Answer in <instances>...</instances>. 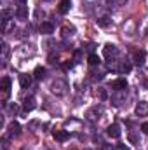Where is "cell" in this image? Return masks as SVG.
Segmentation results:
<instances>
[{
    "mask_svg": "<svg viewBox=\"0 0 148 150\" xmlns=\"http://www.w3.org/2000/svg\"><path fill=\"white\" fill-rule=\"evenodd\" d=\"M51 89H52V93H54V94H58V96H63V94L66 93V89H68V84H66L65 80L58 79V80H54V82H52Z\"/></svg>",
    "mask_w": 148,
    "mask_h": 150,
    "instance_id": "1",
    "label": "cell"
},
{
    "mask_svg": "<svg viewBox=\"0 0 148 150\" xmlns=\"http://www.w3.org/2000/svg\"><path fill=\"white\" fill-rule=\"evenodd\" d=\"M145 59H147V52H145V51L138 49V51H134V52H132V61H134V65L141 67V65L145 63Z\"/></svg>",
    "mask_w": 148,
    "mask_h": 150,
    "instance_id": "2",
    "label": "cell"
},
{
    "mask_svg": "<svg viewBox=\"0 0 148 150\" xmlns=\"http://www.w3.org/2000/svg\"><path fill=\"white\" fill-rule=\"evenodd\" d=\"M23 108H25V112H32V110H35V108H37V100H35L33 96H28V98H25Z\"/></svg>",
    "mask_w": 148,
    "mask_h": 150,
    "instance_id": "3",
    "label": "cell"
},
{
    "mask_svg": "<svg viewBox=\"0 0 148 150\" xmlns=\"http://www.w3.org/2000/svg\"><path fill=\"white\" fill-rule=\"evenodd\" d=\"M111 89H115V91H124V89H127V80H125V79H117V80H113V82H111Z\"/></svg>",
    "mask_w": 148,
    "mask_h": 150,
    "instance_id": "4",
    "label": "cell"
},
{
    "mask_svg": "<svg viewBox=\"0 0 148 150\" xmlns=\"http://www.w3.org/2000/svg\"><path fill=\"white\" fill-rule=\"evenodd\" d=\"M52 136H54V140H56V142H61V143H63V142H66V140H68V136H70V134H68V131H65V129H58V131H54V133H52Z\"/></svg>",
    "mask_w": 148,
    "mask_h": 150,
    "instance_id": "5",
    "label": "cell"
},
{
    "mask_svg": "<svg viewBox=\"0 0 148 150\" xmlns=\"http://www.w3.org/2000/svg\"><path fill=\"white\" fill-rule=\"evenodd\" d=\"M118 54V49L113 45V44H106L105 45V56L108 58V59H111V58H115Z\"/></svg>",
    "mask_w": 148,
    "mask_h": 150,
    "instance_id": "6",
    "label": "cell"
},
{
    "mask_svg": "<svg viewBox=\"0 0 148 150\" xmlns=\"http://www.w3.org/2000/svg\"><path fill=\"white\" fill-rule=\"evenodd\" d=\"M52 32H54V25H52V23H49V21L40 23V33H44V35H51Z\"/></svg>",
    "mask_w": 148,
    "mask_h": 150,
    "instance_id": "7",
    "label": "cell"
},
{
    "mask_svg": "<svg viewBox=\"0 0 148 150\" xmlns=\"http://www.w3.org/2000/svg\"><path fill=\"white\" fill-rule=\"evenodd\" d=\"M7 129H9V134H11V136H19V133H21V126H19V122H16V120H12Z\"/></svg>",
    "mask_w": 148,
    "mask_h": 150,
    "instance_id": "8",
    "label": "cell"
},
{
    "mask_svg": "<svg viewBox=\"0 0 148 150\" xmlns=\"http://www.w3.org/2000/svg\"><path fill=\"white\" fill-rule=\"evenodd\" d=\"M134 112H136V115H140V117L147 115V113H148V103H147V101H140V103L136 105Z\"/></svg>",
    "mask_w": 148,
    "mask_h": 150,
    "instance_id": "9",
    "label": "cell"
},
{
    "mask_svg": "<svg viewBox=\"0 0 148 150\" xmlns=\"http://www.w3.org/2000/svg\"><path fill=\"white\" fill-rule=\"evenodd\" d=\"M106 134H108L110 138H118V136H120V126H118V124H111V126H108Z\"/></svg>",
    "mask_w": 148,
    "mask_h": 150,
    "instance_id": "10",
    "label": "cell"
},
{
    "mask_svg": "<svg viewBox=\"0 0 148 150\" xmlns=\"http://www.w3.org/2000/svg\"><path fill=\"white\" fill-rule=\"evenodd\" d=\"M32 80H33V77H32V75H28V74L19 75V84H21V87H23V89L30 87V86H32Z\"/></svg>",
    "mask_w": 148,
    "mask_h": 150,
    "instance_id": "11",
    "label": "cell"
},
{
    "mask_svg": "<svg viewBox=\"0 0 148 150\" xmlns=\"http://www.w3.org/2000/svg\"><path fill=\"white\" fill-rule=\"evenodd\" d=\"M16 16H18V19L26 21V19H28V7H26V5H19L18 11H16Z\"/></svg>",
    "mask_w": 148,
    "mask_h": 150,
    "instance_id": "12",
    "label": "cell"
},
{
    "mask_svg": "<svg viewBox=\"0 0 148 150\" xmlns=\"http://www.w3.org/2000/svg\"><path fill=\"white\" fill-rule=\"evenodd\" d=\"M70 7H72V0H61L58 5V11H59V14H66L70 11Z\"/></svg>",
    "mask_w": 148,
    "mask_h": 150,
    "instance_id": "13",
    "label": "cell"
},
{
    "mask_svg": "<svg viewBox=\"0 0 148 150\" xmlns=\"http://www.w3.org/2000/svg\"><path fill=\"white\" fill-rule=\"evenodd\" d=\"M87 61H89V65H91V67H98V65L101 63V58H99L98 54H89Z\"/></svg>",
    "mask_w": 148,
    "mask_h": 150,
    "instance_id": "14",
    "label": "cell"
},
{
    "mask_svg": "<svg viewBox=\"0 0 148 150\" xmlns=\"http://www.w3.org/2000/svg\"><path fill=\"white\" fill-rule=\"evenodd\" d=\"M0 87H2L4 93H9V89H11V79H9V77H4V79L0 80Z\"/></svg>",
    "mask_w": 148,
    "mask_h": 150,
    "instance_id": "15",
    "label": "cell"
},
{
    "mask_svg": "<svg viewBox=\"0 0 148 150\" xmlns=\"http://www.w3.org/2000/svg\"><path fill=\"white\" fill-rule=\"evenodd\" d=\"M33 77H35L37 80H42V79L45 77V68H42V67H37V68H35V72H33Z\"/></svg>",
    "mask_w": 148,
    "mask_h": 150,
    "instance_id": "16",
    "label": "cell"
},
{
    "mask_svg": "<svg viewBox=\"0 0 148 150\" xmlns=\"http://www.w3.org/2000/svg\"><path fill=\"white\" fill-rule=\"evenodd\" d=\"M98 25H99L101 28H106V26L110 25V18H108V16H103V18H99V19H98Z\"/></svg>",
    "mask_w": 148,
    "mask_h": 150,
    "instance_id": "17",
    "label": "cell"
},
{
    "mask_svg": "<svg viewBox=\"0 0 148 150\" xmlns=\"http://www.w3.org/2000/svg\"><path fill=\"white\" fill-rule=\"evenodd\" d=\"M7 58H9V45L4 42L2 44V61H7Z\"/></svg>",
    "mask_w": 148,
    "mask_h": 150,
    "instance_id": "18",
    "label": "cell"
},
{
    "mask_svg": "<svg viewBox=\"0 0 148 150\" xmlns=\"http://www.w3.org/2000/svg\"><path fill=\"white\" fill-rule=\"evenodd\" d=\"M118 72H120V74H129V72H131V63H127V61L122 63V65L118 67Z\"/></svg>",
    "mask_w": 148,
    "mask_h": 150,
    "instance_id": "19",
    "label": "cell"
},
{
    "mask_svg": "<svg viewBox=\"0 0 148 150\" xmlns=\"http://www.w3.org/2000/svg\"><path fill=\"white\" fill-rule=\"evenodd\" d=\"M96 113H98V115H99V113H103V107H99V108H98V107H96V108H92L91 112L87 113V117H89V119H96V117H94Z\"/></svg>",
    "mask_w": 148,
    "mask_h": 150,
    "instance_id": "20",
    "label": "cell"
},
{
    "mask_svg": "<svg viewBox=\"0 0 148 150\" xmlns=\"http://www.w3.org/2000/svg\"><path fill=\"white\" fill-rule=\"evenodd\" d=\"M129 142H131L132 145H140V136H138L136 133H129Z\"/></svg>",
    "mask_w": 148,
    "mask_h": 150,
    "instance_id": "21",
    "label": "cell"
},
{
    "mask_svg": "<svg viewBox=\"0 0 148 150\" xmlns=\"http://www.w3.org/2000/svg\"><path fill=\"white\" fill-rule=\"evenodd\" d=\"M98 94H99V98H101V100H106V91H105V89H99V91H98Z\"/></svg>",
    "mask_w": 148,
    "mask_h": 150,
    "instance_id": "22",
    "label": "cell"
},
{
    "mask_svg": "<svg viewBox=\"0 0 148 150\" xmlns=\"http://www.w3.org/2000/svg\"><path fill=\"white\" fill-rule=\"evenodd\" d=\"M117 150H131V149H129L127 145H124V143H118V145H117Z\"/></svg>",
    "mask_w": 148,
    "mask_h": 150,
    "instance_id": "23",
    "label": "cell"
},
{
    "mask_svg": "<svg viewBox=\"0 0 148 150\" xmlns=\"http://www.w3.org/2000/svg\"><path fill=\"white\" fill-rule=\"evenodd\" d=\"M141 131H143V133H147V134H148V122H145V124H141Z\"/></svg>",
    "mask_w": 148,
    "mask_h": 150,
    "instance_id": "24",
    "label": "cell"
},
{
    "mask_svg": "<svg viewBox=\"0 0 148 150\" xmlns=\"http://www.w3.org/2000/svg\"><path fill=\"white\" fill-rule=\"evenodd\" d=\"M125 2H127V0H113V4H115V5H124Z\"/></svg>",
    "mask_w": 148,
    "mask_h": 150,
    "instance_id": "25",
    "label": "cell"
},
{
    "mask_svg": "<svg viewBox=\"0 0 148 150\" xmlns=\"http://www.w3.org/2000/svg\"><path fill=\"white\" fill-rule=\"evenodd\" d=\"M18 2H19L21 5H25V2H26V0H18Z\"/></svg>",
    "mask_w": 148,
    "mask_h": 150,
    "instance_id": "26",
    "label": "cell"
}]
</instances>
